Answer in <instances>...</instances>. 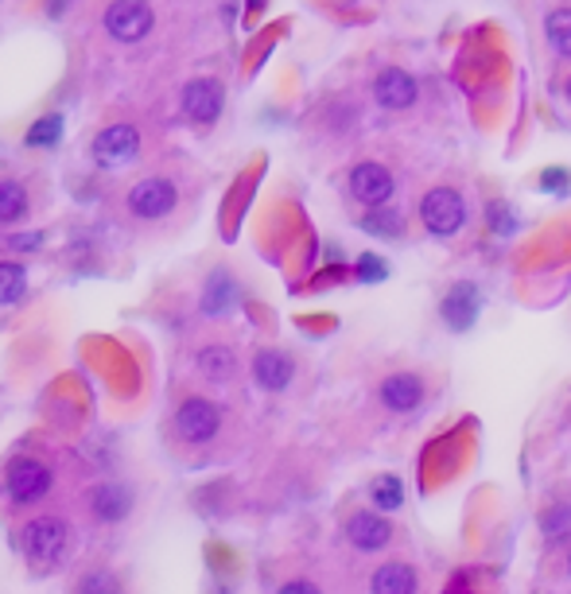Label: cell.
Listing matches in <instances>:
<instances>
[{
  "mask_svg": "<svg viewBox=\"0 0 571 594\" xmlns=\"http://www.w3.org/2000/svg\"><path fill=\"white\" fill-rule=\"evenodd\" d=\"M20 544H24V556L35 563V568H55V563L67 556L70 528L62 525L59 517H35L32 525H24Z\"/></svg>",
  "mask_w": 571,
  "mask_h": 594,
  "instance_id": "6da1fadb",
  "label": "cell"
},
{
  "mask_svg": "<svg viewBox=\"0 0 571 594\" xmlns=\"http://www.w3.org/2000/svg\"><path fill=\"white\" fill-rule=\"evenodd\" d=\"M420 221H424V230L435 233V238H452V233L462 230V221H467V206H462L459 191L452 187H435L420 198Z\"/></svg>",
  "mask_w": 571,
  "mask_h": 594,
  "instance_id": "7a4b0ae2",
  "label": "cell"
},
{
  "mask_svg": "<svg viewBox=\"0 0 571 594\" xmlns=\"http://www.w3.org/2000/svg\"><path fill=\"white\" fill-rule=\"evenodd\" d=\"M218 427H222V408L203 397L183 400L180 412H175V432L187 443H210L218 435Z\"/></svg>",
  "mask_w": 571,
  "mask_h": 594,
  "instance_id": "3957f363",
  "label": "cell"
},
{
  "mask_svg": "<svg viewBox=\"0 0 571 594\" xmlns=\"http://www.w3.org/2000/svg\"><path fill=\"white\" fill-rule=\"evenodd\" d=\"M105 32L117 43H140L152 32V12L140 0H113L105 9Z\"/></svg>",
  "mask_w": 571,
  "mask_h": 594,
  "instance_id": "277c9868",
  "label": "cell"
},
{
  "mask_svg": "<svg viewBox=\"0 0 571 594\" xmlns=\"http://www.w3.org/2000/svg\"><path fill=\"white\" fill-rule=\"evenodd\" d=\"M140 152V133L133 125H110L102 136L94 140V160L105 171H117L125 163H133Z\"/></svg>",
  "mask_w": 571,
  "mask_h": 594,
  "instance_id": "5b68a950",
  "label": "cell"
},
{
  "mask_svg": "<svg viewBox=\"0 0 571 594\" xmlns=\"http://www.w3.org/2000/svg\"><path fill=\"white\" fill-rule=\"evenodd\" d=\"M392 171L377 160H366L350 171V195L358 198L362 206H389L392 198Z\"/></svg>",
  "mask_w": 571,
  "mask_h": 594,
  "instance_id": "8992f818",
  "label": "cell"
},
{
  "mask_svg": "<svg viewBox=\"0 0 571 594\" xmlns=\"http://www.w3.org/2000/svg\"><path fill=\"white\" fill-rule=\"evenodd\" d=\"M222 105H226V90L222 82H214V78H195V82H187V90H183V113H187L195 125H214V121L222 117Z\"/></svg>",
  "mask_w": 571,
  "mask_h": 594,
  "instance_id": "52a82bcc",
  "label": "cell"
},
{
  "mask_svg": "<svg viewBox=\"0 0 571 594\" xmlns=\"http://www.w3.org/2000/svg\"><path fill=\"white\" fill-rule=\"evenodd\" d=\"M52 490V470L43 467L39 459H16L9 467V498L16 501V505H32V501H39L43 493Z\"/></svg>",
  "mask_w": 571,
  "mask_h": 594,
  "instance_id": "ba28073f",
  "label": "cell"
},
{
  "mask_svg": "<svg viewBox=\"0 0 571 594\" xmlns=\"http://www.w3.org/2000/svg\"><path fill=\"white\" fill-rule=\"evenodd\" d=\"M416 94H420L416 78L401 67H389L374 78V98H377V105H385V110H412V105H416Z\"/></svg>",
  "mask_w": 571,
  "mask_h": 594,
  "instance_id": "9c48e42d",
  "label": "cell"
},
{
  "mask_svg": "<svg viewBox=\"0 0 571 594\" xmlns=\"http://www.w3.org/2000/svg\"><path fill=\"white\" fill-rule=\"evenodd\" d=\"M175 206V187L168 179H140L137 187L128 191V210L137 218H163Z\"/></svg>",
  "mask_w": 571,
  "mask_h": 594,
  "instance_id": "30bf717a",
  "label": "cell"
},
{
  "mask_svg": "<svg viewBox=\"0 0 571 594\" xmlns=\"http://www.w3.org/2000/svg\"><path fill=\"white\" fill-rule=\"evenodd\" d=\"M478 311H482V296H478V288L467 281L455 284L444 296V304H439V315H444V323L452 327V331H470V327L478 323Z\"/></svg>",
  "mask_w": 571,
  "mask_h": 594,
  "instance_id": "8fae6325",
  "label": "cell"
},
{
  "mask_svg": "<svg viewBox=\"0 0 571 594\" xmlns=\"http://www.w3.org/2000/svg\"><path fill=\"white\" fill-rule=\"evenodd\" d=\"M253 377L261 389L281 392L288 389L292 377H296V365H292V357L281 354V350H261V354L253 357Z\"/></svg>",
  "mask_w": 571,
  "mask_h": 594,
  "instance_id": "7c38bea8",
  "label": "cell"
},
{
  "mask_svg": "<svg viewBox=\"0 0 571 594\" xmlns=\"http://www.w3.org/2000/svg\"><path fill=\"white\" fill-rule=\"evenodd\" d=\"M346 536H350V544H354L358 552H381L385 544H389L392 528H389V521H385L381 513H358V517H350Z\"/></svg>",
  "mask_w": 571,
  "mask_h": 594,
  "instance_id": "4fadbf2b",
  "label": "cell"
},
{
  "mask_svg": "<svg viewBox=\"0 0 571 594\" xmlns=\"http://www.w3.org/2000/svg\"><path fill=\"white\" fill-rule=\"evenodd\" d=\"M424 400V381L416 374H392L381 381V404L389 412H412Z\"/></svg>",
  "mask_w": 571,
  "mask_h": 594,
  "instance_id": "5bb4252c",
  "label": "cell"
},
{
  "mask_svg": "<svg viewBox=\"0 0 571 594\" xmlns=\"http://www.w3.org/2000/svg\"><path fill=\"white\" fill-rule=\"evenodd\" d=\"M90 510H94L98 521H125L128 510H133V490L117 482H105L90 493Z\"/></svg>",
  "mask_w": 571,
  "mask_h": 594,
  "instance_id": "9a60e30c",
  "label": "cell"
},
{
  "mask_svg": "<svg viewBox=\"0 0 571 594\" xmlns=\"http://www.w3.org/2000/svg\"><path fill=\"white\" fill-rule=\"evenodd\" d=\"M369 591L374 594H416V571L409 563H385L369 579Z\"/></svg>",
  "mask_w": 571,
  "mask_h": 594,
  "instance_id": "2e32d148",
  "label": "cell"
},
{
  "mask_svg": "<svg viewBox=\"0 0 571 594\" xmlns=\"http://www.w3.org/2000/svg\"><path fill=\"white\" fill-rule=\"evenodd\" d=\"M198 369L210 381H230L233 369H238V357H233L230 346H203L198 350Z\"/></svg>",
  "mask_w": 571,
  "mask_h": 594,
  "instance_id": "e0dca14e",
  "label": "cell"
},
{
  "mask_svg": "<svg viewBox=\"0 0 571 594\" xmlns=\"http://www.w3.org/2000/svg\"><path fill=\"white\" fill-rule=\"evenodd\" d=\"M233 304H238V284H233L230 276H226V272H214L210 284H206L203 311H206V315H226Z\"/></svg>",
  "mask_w": 571,
  "mask_h": 594,
  "instance_id": "ac0fdd59",
  "label": "cell"
},
{
  "mask_svg": "<svg viewBox=\"0 0 571 594\" xmlns=\"http://www.w3.org/2000/svg\"><path fill=\"white\" fill-rule=\"evenodd\" d=\"M27 214V195L20 183H12V179H0V221L4 226H12V221H20Z\"/></svg>",
  "mask_w": 571,
  "mask_h": 594,
  "instance_id": "d6986e66",
  "label": "cell"
},
{
  "mask_svg": "<svg viewBox=\"0 0 571 594\" xmlns=\"http://www.w3.org/2000/svg\"><path fill=\"white\" fill-rule=\"evenodd\" d=\"M27 292V272L24 264H0V307H9V304H20Z\"/></svg>",
  "mask_w": 571,
  "mask_h": 594,
  "instance_id": "ffe728a7",
  "label": "cell"
},
{
  "mask_svg": "<svg viewBox=\"0 0 571 594\" xmlns=\"http://www.w3.org/2000/svg\"><path fill=\"white\" fill-rule=\"evenodd\" d=\"M545 32H548V43H552L556 52L571 59V9H552V12H548Z\"/></svg>",
  "mask_w": 571,
  "mask_h": 594,
  "instance_id": "44dd1931",
  "label": "cell"
},
{
  "mask_svg": "<svg viewBox=\"0 0 571 594\" xmlns=\"http://www.w3.org/2000/svg\"><path fill=\"white\" fill-rule=\"evenodd\" d=\"M362 226H366V233H374V238H397V233H401V218H397L389 206H369Z\"/></svg>",
  "mask_w": 571,
  "mask_h": 594,
  "instance_id": "7402d4cb",
  "label": "cell"
},
{
  "mask_svg": "<svg viewBox=\"0 0 571 594\" xmlns=\"http://www.w3.org/2000/svg\"><path fill=\"white\" fill-rule=\"evenodd\" d=\"M369 498H374L377 510H401V501H404V490H401V478H377L374 486H369Z\"/></svg>",
  "mask_w": 571,
  "mask_h": 594,
  "instance_id": "603a6c76",
  "label": "cell"
},
{
  "mask_svg": "<svg viewBox=\"0 0 571 594\" xmlns=\"http://www.w3.org/2000/svg\"><path fill=\"white\" fill-rule=\"evenodd\" d=\"M62 136V117H55V113H47V117H39L32 128H27V145L32 148H55Z\"/></svg>",
  "mask_w": 571,
  "mask_h": 594,
  "instance_id": "cb8c5ba5",
  "label": "cell"
},
{
  "mask_svg": "<svg viewBox=\"0 0 571 594\" xmlns=\"http://www.w3.org/2000/svg\"><path fill=\"white\" fill-rule=\"evenodd\" d=\"M75 594H121V583H117L113 571L98 568V571H85V575L78 579Z\"/></svg>",
  "mask_w": 571,
  "mask_h": 594,
  "instance_id": "d4e9b609",
  "label": "cell"
},
{
  "mask_svg": "<svg viewBox=\"0 0 571 594\" xmlns=\"http://www.w3.org/2000/svg\"><path fill=\"white\" fill-rule=\"evenodd\" d=\"M490 230L498 233V238H505V233H513L517 230V214L510 210V206H490Z\"/></svg>",
  "mask_w": 571,
  "mask_h": 594,
  "instance_id": "484cf974",
  "label": "cell"
},
{
  "mask_svg": "<svg viewBox=\"0 0 571 594\" xmlns=\"http://www.w3.org/2000/svg\"><path fill=\"white\" fill-rule=\"evenodd\" d=\"M563 525H571V505H556V510L548 513V517H545V533L548 536H560Z\"/></svg>",
  "mask_w": 571,
  "mask_h": 594,
  "instance_id": "4316f807",
  "label": "cell"
},
{
  "mask_svg": "<svg viewBox=\"0 0 571 594\" xmlns=\"http://www.w3.org/2000/svg\"><path fill=\"white\" fill-rule=\"evenodd\" d=\"M358 276H362V281H385V264L377 261V256H362Z\"/></svg>",
  "mask_w": 571,
  "mask_h": 594,
  "instance_id": "83f0119b",
  "label": "cell"
},
{
  "mask_svg": "<svg viewBox=\"0 0 571 594\" xmlns=\"http://www.w3.org/2000/svg\"><path fill=\"white\" fill-rule=\"evenodd\" d=\"M568 183H571V179H568V171H563V168L545 171V179H540V187L552 191V195H556V191H568Z\"/></svg>",
  "mask_w": 571,
  "mask_h": 594,
  "instance_id": "f1b7e54d",
  "label": "cell"
},
{
  "mask_svg": "<svg viewBox=\"0 0 571 594\" xmlns=\"http://www.w3.org/2000/svg\"><path fill=\"white\" fill-rule=\"evenodd\" d=\"M281 594H319L316 583H304V579H296V583H284Z\"/></svg>",
  "mask_w": 571,
  "mask_h": 594,
  "instance_id": "f546056e",
  "label": "cell"
},
{
  "mask_svg": "<svg viewBox=\"0 0 571 594\" xmlns=\"http://www.w3.org/2000/svg\"><path fill=\"white\" fill-rule=\"evenodd\" d=\"M12 245H16V249H32V245H39V233H27V238H12Z\"/></svg>",
  "mask_w": 571,
  "mask_h": 594,
  "instance_id": "4dcf8cb0",
  "label": "cell"
},
{
  "mask_svg": "<svg viewBox=\"0 0 571 594\" xmlns=\"http://www.w3.org/2000/svg\"><path fill=\"white\" fill-rule=\"evenodd\" d=\"M568 102H571V78H568Z\"/></svg>",
  "mask_w": 571,
  "mask_h": 594,
  "instance_id": "1f68e13d",
  "label": "cell"
}]
</instances>
